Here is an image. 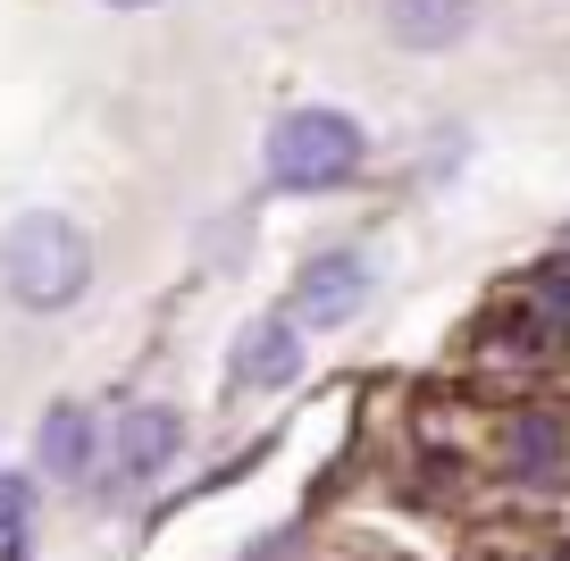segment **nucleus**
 I'll list each match as a JSON object with an SVG mask.
<instances>
[{
  "label": "nucleus",
  "mask_w": 570,
  "mask_h": 561,
  "mask_svg": "<svg viewBox=\"0 0 570 561\" xmlns=\"http://www.w3.org/2000/svg\"><path fill=\"white\" fill-rule=\"evenodd\" d=\"M0 285H9L18 311H68V302H85V285H92L85 227L59 210H26L18 227L0 235Z\"/></svg>",
  "instance_id": "f257e3e1"
},
{
  "label": "nucleus",
  "mask_w": 570,
  "mask_h": 561,
  "mask_svg": "<svg viewBox=\"0 0 570 561\" xmlns=\"http://www.w3.org/2000/svg\"><path fill=\"white\" fill-rule=\"evenodd\" d=\"M361 159H370V135L353 109H285L268 126V176L285 194H336L361 176Z\"/></svg>",
  "instance_id": "f03ea898"
},
{
  "label": "nucleus",
  "mask_w": 570,
  "mask_h": 561,
  "mask_svg": "<svg viewBox=\"0 0 570 561\" xmlns=\"http://www.w3.org/2000/svg\"><path fill=\"white\" fill-rule=\"evenodd\" d=\"M177 453H185V411L177 403H126L109 420V478L118 486H151Z\"/></svg>",
  "instance_id": "7ed1b4c3"
},
{
  "label": "nucleus",
  "mask_w": 570,
  "mask_h": 561,
  "mask_svg": "<svg viewBox=\"0 0 570 561\" xmlns=\"http://www.w3.org/2000/svg\"><path fill=\"white\" fill-rule=\"evenodd\" d=\"M361 302H370V260L361 252H311L303 277H294V318L303 327H344Z\"/></svg>",
  "instance_id": "20e7f679"
},
{
  "label": "nucleus",
  "mask_w": 570,
  "mask_h": 561,
  "mask_svg": "<svg viewBox=\"0 0 570 561\" xmlns=\"http://www.w3.org/2000/svg\"><path fill=\"white\" fill-rule=\"evenodd\" d=\"M235 377L244 386H294L303 377V318L294 311H277V318H252L244 327V344H235Z\"/></svg>",
  "instance_id": "39448f33"
},
{
  "label": "nucleus",
  "mask_w": 570,
  "mask_h": 561,
  "mask_svg": "<svg viewBox=\"0 0 570 561\" xmlns=\"http://www.w3.org/2000/svg\"><path fill=\"white\" fill-rule=\"evenodd\" d=\"M479 26V0H386V35L403 51H453Z\"/></svg>",
  "instance_id": "423d86ee"
},
{
  "label": "nucleus",
  "mask_w": 570,
  "mask_h": 561,
  "mask_svg": "<svg viewBox=\"0 0 570 561\" xmlns=\"http://www.w3.org/2000/svg\"><path fill=\"white\" fill-rule=\"evenodd\" d=\"M562 453H570V436H562V420H553L546 403H520L512 420H503V461H512L520 478H553Z\"/></svg>",
  "instance_id": "0eeeda50"
},
{
  "label": "nucleus",
  "mask_w": 570,
  "mask_h": 561,
  "mask_svg": "<svg viewBox=\"0 0 570 561\" xmlns=\"http://www.w3.org/2000/svg\"><path fill=\"white\" fill-rule=\"evenodd\" d=\"M92 444H101V436H92L85 403H51V411H42V470H51V478H85Z\"/></svg>",
  "instance_id": "6e6552de"
},
{
  "label": "nucleus",
  "mask_w": 570,
  "mask_h": 561,
  "mask_svg": "<svg viewBox=\"0 0 570 561\" xmlns=\"http://www.w3.org/2000/svg\"><path fill=\"white\" fill-rule=\"evenodd\" d=\"M26 520H35V478H26V470H0V544H18Z\"/></svg>",
  "instance_id": "1a4fd4ad"
},
{
  "label": "nucleus",
  "mask_w": 570,
  "mask_h": 561,
  "mask_svg": "<svg viewBox=\"0 0 570 561\" xmlns=\"http://www.w3.org/2000/svg\"><path fill=\"white\" fill-rule=\"evenodd\" d=\"M109 9H160V0H109Z\"/></svg>",
  "instance_id": "9d476101"
}]
</instances>
